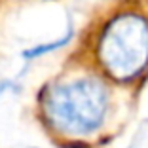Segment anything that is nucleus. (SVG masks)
Instances as JSON below:
<instances>
[{"label": "nucleus", "instance_id": "1", "mask_svg": "<svg viewBox=\"0 0 148 148\" xmlns=\"http://www.w3.org/2000/svg\"><path fill=\"white\" fill-rule=\"evenodd\" d=\"M106 108L105 87L93 80L53 86L44 93V112L63 133L82 135L101 125Z\"/></svg>", "mask_w": 148, "mask_h": 148}, {"label": "nucleus", "instance_id": "2", "mask_svg": "<svg viewBox=\"0 0 148 148\" xmlns=\"http://www.w3.org/2000/svg\"><path fill=\"white\" fill-rule=\"evenodd\" d=\"M99 57L114 78H133L148 65V21L137 13H122L106 25Z\"/></svg>", "mask_w": 148, "mask_h": 148}]
</instances>
